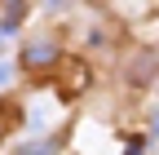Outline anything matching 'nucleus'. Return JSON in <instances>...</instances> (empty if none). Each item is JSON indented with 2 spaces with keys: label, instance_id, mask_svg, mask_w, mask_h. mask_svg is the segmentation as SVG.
Masks as SVG:
<instances>
[{
  "label": "nucleus",
  "instance_id": "1",
  "mask_svg": "<svg viewBox=\"0 0 159 155\" xmlns=\"http://www.w3.org/2000/svg\"><path fill=\"white\" fill-rule=\"evenodd\" d=\"M53 53H57L53 45H31V49H27V58H22V62H27V67H35V62H53Z\"/></svg>",
  "mask_w": 159,
  "mask_h": 155
},
{
  "label": "nucleus",
  "instance_id": "2",
  "mask_svg": "<svg viewBox=\"0 0 159 155\" xmlns=\"http://www.w3.org/2000/svg\"><path fill=\"white\" fill-rule=\"evenodd\" d=\"M9 71H13L9 62H0V89H5V84H9Z\"/></svg>",
  "mask_w": 159,
  "mask_h": 155
},
{
  "label": "nucleus",
  "instance_id": "3",
  "mask_svg": "<svg viewBox=\"0 0 159 155\" xmlns=\"http://www.w3.org/2000/svg\"><path fill=\"white\" fill-rule=\"evenodd\" d=\"M5 40H9V31H5V27H0V45H5Z\"/></svg>",
  "mask_w": 159,
  "mask_h": 155
},
{
  "label": "nucleus",
  "instance_id": "4",
  "mask_svg": "<svg viewBox=\"0 0 159 155\" xmlns=\"http://www.w3.org/2000/svg\"><path fill=\"white\" fill-rule=\"evenodd\" d=\"M44 5H62V0H44Z\"/></svg>",
  "mask_w": 159,
  "mask_h": 155
}]
</instances>
